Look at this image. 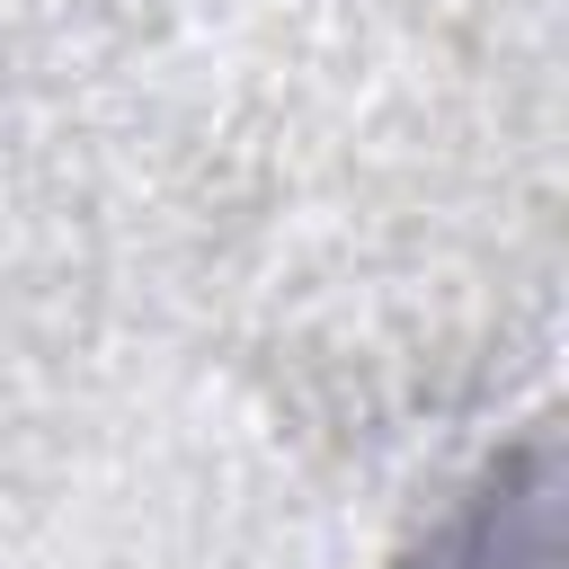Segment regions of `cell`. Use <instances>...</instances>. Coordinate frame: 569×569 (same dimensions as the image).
Segmentation results:
<instances>
[{
    "label": "cell",
    "mask_w": 569,
    "mask_h": 569,
    "mask_svg": "<svg viewBox=\"0 0 569 569\" xmlns=\"http://www.w3.org/2000/svg\"><path fill=\"white\" fill-rule=\"evenodd\" d=\"M418 569H560V507H551V462L498 471L436 542Z\"/></svg>",
    "instance_id": "1"
}]
</instances>
